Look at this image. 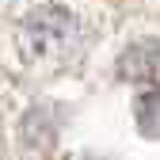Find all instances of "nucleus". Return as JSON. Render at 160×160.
Wrapping results in <instances>:
<instances>
[{
    "label": "nucleus",
    "mask_w": 160,
    "mask_h": 160,
    "mask_svg": "<svg viewBox=\"0 0 160 160\" xmlns=\"http://www.w3.org/2000/svg\"><path fill=\"white\" fill-rule=\"evenodd\" d=\"M15 42L27 61L61 65L80 53V23L65 8H38L15 27Z\"/></svg>",
    "instance_id": "nucleus-1"
},
{
    "label": "nucleus",
    "mask_w": 160,
    "mask_h": 160,
    "mask_svg": "<svg viewBox=\"0 0 160 160\" xmlns=\"http://www.w3.org/2000/svg\"><path fill=\"white\" fill-rule=\"evenodd\" d=\"M156 69H160V53L152 46H130L126 57L118 61V72L126 80H152Z\"/></svg>",
    "instance_id": "nucleus-2"
}]
</instances>
